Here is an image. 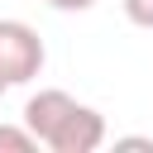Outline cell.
I'll use <instances>...</instances> for the list:
<instances>
[{"label":"cell","instance_id":"obj_1","mask_svg":"<svg viewBox=\"0 0 153 153\" xmlns=\"http://www.w3.org/2000/svg\"><path fill=\"white\" fill-rule=\"evenodd\" d=\"M43 38L38 29H29L24 19H0V81L5 86H24L43 72Z\"/></svg>","mask_w":153,"mask_h":153},{"label":"cell","instance_id":"obj_2","mask_svg":"<svg viewBox=\"0 0 153 153\" xmlns=\"http://www.w3.org/2000/svg\"><path fill=\"white\" fill-rule=\"evenodd\" d=\"M81 100H72L67 91H57V86H48V91H38V96H29L24 100V124L33 129V139L38 143H48L53 148V139L62 134V124L72 120V110H76Z\"/></svg>","mask_w":153,"mask_h":153},{"label":"cell","instance_id":"obj_3","mask_svg":"<svg viewBox=\"0 0 153 153\" xmlns=\"http://www.w3.org/2000/svg\"><path fill=\"white\" fill-rule=\"evenodd\" d=\"M105 143V115L91 105H76L72 120L62 124V134L53 139V153H91Z\"/></svg>","mask_w":153,"mask_h":153},{"label":"cell","instance_id":"obj_4","mask_svg":"<svg viewBox=\"0 0 153 153\" xmlns=\"http://www.w3.org/2000/svg\"><path fill=\"white\" fill-rule=\"evenodd\" d=\"M38 139L29 124H0V153H33Z\"/></svg>","mask_w":153,"mask_h":153},{"label":"cell","instance_id":"obj_5","mask_svg":"<svg viewBox=\"0 0 153 153\" xmlns=\"http://www.w3.org/2000/svg\"><path fill=\"white\" fill-rule=\"evenodd\" d=\"M120 5H124L129 24H139V29H153V0H120Z\"/></svg>","mask_w":153,"mask_h":153},{"label":"cell","instance_id":"obj_6","mask_svg":"<svg viewBox=\"0 0 153 153\" xmlns=\"http://www.w3.org/2000/svg\"><path fill=\"white\" fill-rule=\"evenodd\" d=\"M48 5H53V10H67V14H72V10H91L96 0H48Z\"/></svg>","mask_w":153,"mask_h":153},{"label":"cell","instance_id":"obj_7","mask_svg":"<svg viewBox=\"0 0 153 153\" xmlns=\"http://www.w3.org/2000/svg\"><path fill=\"white\" fill-rule=\"evenodd\" d=\"M5 91H10V86H5V81H0V96H5Z\"/></svg>","mask_w":153,"mask_h":153}]
</instances>
